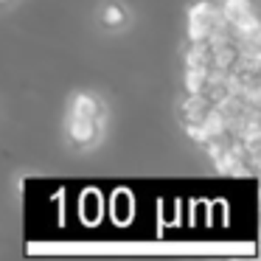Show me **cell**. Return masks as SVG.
<instances>
[{
    "mask_svg": "<svg viewBox=\"0 0 261 261\" xmlns=\"http://www.w3.org/2000/svg\"><path fill=\"white\" fill-rule=\"evenodd\" d=\"M219 14H222V20H225L227 25H236L239 20H244V17L253 14V3H250V0H222Z\"/></svg>",
    "mask_w": 261,
    "mask_h": 261,
    "instance_id": "5",
    "label": "cell"
},
{
    "mask_svg": "<svg viewBox=\"0 0 261 261\" xmlns=\"http://www.w3.org/2000/svg\"><path fill=\"white\" fill-rule=\"evenodd\" d=\"M225 23L219 14V6L211 0H199L188 9V40L191 42H202L214 34L219 25Z\"/></svg>",
    "mask_w": 261,
    "mask_h": 261,
    "instance_id": "1",
    "label": "cell"
},
{
    "mask_svg": "<svg viewBox=\"0 0 261 261\" xmlns=\"http://www.w3.org/2000/svg\"><path fill=\"white\" fill-rule=\"evenodd\" d=\"M208 110H211V104L202 98V93H188L186 101L180 104V118H182V124H191V121H202Z\"/></svg>",
    "mask_w": 261,
    "mask_h": 261,
    "instance_id": "4",
    "label": "cell"
},
{
    "mask_svg": "<svg viewBox=\"0 0 261 261\" xmlns=\"http://www.w3.org/2000/svg\"><path fill=\"white\" fill-rule=\"evenodd\" d=\"M0 3H6V0H0Z\"/></svg>",
    "mask_w": 261,
    "mask_h": 261,
    "instance_id": "10",
    "label": "cell"
},
{
    "mask_svg": "<svg viewBox=\"0 0 261 261\" xmlns=\"http://www.w3.org/2000/svg\"><path fill=\"white\" fill-rule=\"evenodd\" d=\"M98 132H101V121L76 118V115H70V121H68V138L76 143V146H90V143H96Z\"/></svg>",
    "mask_w": 261,
    "mask_h": 261,
    "instance_id": "2",
    "label": "cell"
},
{
    "mask_svg": "<svg viewBox=\"0 0 261 261\" xmlns=\"http://www.w3.org/2000/svg\"><path fill=\"white\" fill-rule=\"evenodd\" d=\"M82 214L87 216V222H96L98 214H101V199H98L96 191H87L85 199H82Z\"/></svg>",
    "mask_w": 261,
    "mask_h": 261,
    "instance_id": "9",
    "label": "cell"
},
{
    "mask_svg": "<svg viewBox=\"0 0 261 261\" xmlns=\"http://www.w3.org/2000/svg\"><path fill=\"white\" fill-rule=\"evenodd\" d=\"M208 85V68H186V93H202Z\"/></svg>",
    "mask_w": 261,
    "mask_h": 261,
    "instance_id": "7",
    "label": "cell"
},
{
    "mask_svg": "<svg viewBox=\"0 0 261 261\" xmlns=\"http://www.w3.org/2000/svg\"><path fill=\"white\" fill-rule=\"evenodd\" d=\"M211 57H214V48L208 45V40L191 42L186 51V68H211Z\"/></svg>",
    "mask_w": 261,
    "mask_h": 261,
    "instance_id": "6",
    "label": "cell"
},
{
    "mask_svg": "<svg viewBox=\"0 0 261 261\" xmlns=\"http://www.w3.org/2000/svg\"><path fill=\"white\" fill-rule=\"evenodd\" d=\"M101 23L110 25V29H118V25L126 23V9L118 6V3H110V6L101 9Z\"/></svg>",
    "mask_w": 261,
    "mask_h": 261,
    "instance_id": "8",
    "label": "cell"
},
{
    "mask_svg": "<svg viewBox=\"0 0 261 261\" xmlns=\"http://www.w3.org/2000/svg\"><path fill=\"white\" fill-rule=\"evenodd\" d=\"M70 115H76V118H93V121H101L104 124V107L90 96V93H79V96H73Z\"/></svg>",
    "mask_w": 261,
    "mask_h": 261,
    "instance_id": "3",
    "label": "cell"
}]
</instances>
